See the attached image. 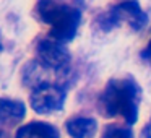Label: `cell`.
<instances>
[{
  "label": "cell",
  "instance_id": "1",
  "mask_svg": "<svg viewBox=\"0 0 151 138\" xmlns=\"http://www.w3.org/2000/svg\"><path fill=\"white\" fill-rule=\"evenodd\" d=\"M36 12L39 20L49 24L54 41L63 44L75 37L81 20L80 8L63 4L62 0H39Z\"/></svg>",
  "mask_w": 151,
  "mask_h": 138
},
{
  "label": "cell",
  "instance_id": "2",
  "mask_svg": "<svg viewBox=\"0 0 151 138\" xmlns=\"http://www.w3.org/2000/svg\"><path fill=\"white\" fill-rule=\"evenodd\" d=\"M138 102L140 89L133 80H112L101 96V111L104 115H120L127 124H135L138 119Z\"/></svg>",
  "mask_w": 151,
  "mask_h": 138
},
{
  "label": "cell",
  "instance_id": "3",
  "mask_svg": "<svg viewBox=\"0 0 151 138\" xmlns=\"http://www.w3.org/2000/svg\"><path fill=\"white\" fill-rule=\"evenodd\" d=\"M31 107L39 114H50L60 111L65 102V89L52 83H42L31 93Z\"/></svg>",
  "mask_w": 151,
  "mask_h": 138
},
{
  "label": "cell",
  "instance_id": "4",
  "mask_svg": "<svg viewBox=\"0 0 151 138\" xmlns=\"http://www.w3.org/2000/svg\"><path fill=\"white\" fill-rule=\"evenodd\" d=\"M70 52L54 39H44L37 44V60L47 70L65 73L70 68Z\"/></svg>",
  "mask_w": 151,
  "mask_h": 138
},
{
  "label": "cell",
  "instance_id": "5",
  "mask_svg": "<svg viewBox=\"0 0 151 138\" xmlns=\"http://www.w3.org/2000/svg\"><path fill=\"white\" fill-rule=\"evenodd\" d=\"M107 20H109L107 28H112L120 23H127L132 29L138 31L146 24L148 17L140 8V4H138L137 0H127V2H122L120 5L114 7L109 12Z\"/></svg>",
  "mask_w": 151,
  "mask_h": 138
},
{
  "label": "cell",
  "instance_id": "6",
  "mask_svg": "<svg viewBox=\"0 0 151 138\" xmlns=\"http://www.w3.org/2000/svg\"><path fill=\"white\" fill-rule=\"evenodd\" d=\"M26 109L21 101L13 99H0V125L13 127L23 120Z\"/></svg>",
  "mask_w": 151,
  "mask_h": 138
},
{
  "label": "cell",
  "instance_id": "7",
  "mask_svg": "<svg viewBox=\"0 0 151 138\" xmlns=\"http://www.w3.org/2000/svg\"><path fill=\"white\" fill-rule=\"evenodd\" d=\"M17 138H59V130L50 124L31 122L18 130Z\"/></svg>",
  "mask_w": 151,
  "mask_h": 138
},
{
  "label": "cell",
  "instance_id": "8",
  "mask_svg": "<svg viewBox=\"0 0 151 138\" xmlns=\"http://www.w3.org/2000/svg\"><path fill=\"white\" fill-rule=\"evenodd\" d=\"M98 130V124L89 117H75L67 122V132L73 138H91Z\"/></svg>",
  "mask_w": 151,
  "mask_h": 138
},
{
  "label": "cell",
  "instance_id": "9",
  "mask_svg": "<svg viewBox=\"0 0 151 138\" xmlns=\"http://www.w3.org/2000/svg\"><path fill=\"white\" fill-rule=\"evenodd\" d=\"M102 138H132V130L124 125H109Z\"/></svg>",
  "mask_w": 151,
  "mask_h": 138
},
{
  "label": "cell",
  "instance_id": "10",
  "mask_svg": "<svg viewBox=\"0 0 151 138\" xmlns=\"http://www.w3.org/2000/svg\"><path fill=\"white\" fill-rule=\"evenodd\" d=\"M143 57H148V59H151V41L148 42V46H146V49L143 50V54H141Z\"/></svg>",
  "mask_w": 151,
  "mask_h": 138
},
{
  "label": "cell",
  "instance_id": "11",
  "mask_svg": "<svg viewBox=\"0 0 151 138\" xmlns=\"http://www.w3.org/2000/svg\"><path fill=\"white\" fill-rule=\"evenodd\" d=\"M143 133H145V137H146V138H151V122L148 124V127L145 128V132H143Z\"/></svg>",
  "mask_w": 151,
  "mask_h": 138
},
{
  "label": "cell",
  "instance_id": "12",
  "mask_svg": "<svg viewBox=\"0 0 151 138\" xmlns=\"http://www.w3.org/2000/svg\"><path fill=\"white\" fill-rule=\"evenodd\" d=\"M0 50H2V42H0Z\"/></svg>",
  "mask_w": 151,
  "mask_h": 138
}]
</instances>
